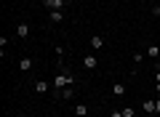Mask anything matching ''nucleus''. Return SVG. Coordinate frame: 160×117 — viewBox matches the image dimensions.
<instances>
[{"instance_id": "nucleus-1", "label": "nucleus", "mask_w": 160, "mask_h": 117, "mask_svg": "<svg viewBox=\"0 0 160 117\" xmlns=\"http://www.w3.org/2000/svg\"><path fill=\"white\" fill-rule=\"evenodd\" d=\"M75 83H78L75 72L64 67V61H59V72H56V77H53V90H62V88H67V85H75Z\"/></svg>"}, {"instance_id": "nucleus-2", "label": "nucleus", "mask_w": 160, "mask_h": 117, "mask_svg": "<svg viewBox=\"0 0 160 117\" xmlns=\"http://www.w3.org/2000/svg\"><path fill=\"white\" fill-rule=\"evenodd\" d=\"M43 6H46L48 11H64V8L69 6V0H43Z\"/></svg>"}, {"instance_id": "nucleus-3", "label": "nucleus", "mask_w": 160, "mask_h": 117, "mask_svg": "<svg viewBox=\"0 0 160 117\" xmlns=\"http://www.w3.org/2000/svg\"><path fill=\"white\" fill-rule=\"evenodd\" d=\"M48 88H53L48 80H38V83H35V93H48Z\"/></svg>"}, {"instance_id": "nucleus-4", "label": "nucleus", "mask_w": 160, "mask_h": 117, "mask_svg": "<svg viewBox=\"0 0 160 117\" xmlns=\"http://www.w3.org/2000/svg\"><path fill=\"white\" fill-rule=\"evenodd\" d=\"M96 64H99V59L93 53H88L86 59H83V67H86V69H96Z\"/></svg>"}, {"instance_id": "nucleus-5", "label": "nucleus", "mask_w": 160, "mask_h": 117, "mask_svg": "<svg viewBox=\"0 0 160 117\" xmlns=\"http://www.w3.org/2000/svg\"><path fill=\"white\" fill-rule=\"evenodd\" d=\"M112 96L115 99H123V96H126V85L123 83H112Z\"/></svg>"}, {"instance_id": "nucleus-6", "label": "nucleus", "mask_w": 160, "mask_h": 117, "mask_svg": "<svg viewBox=\"0 0 160 117\" xmlns=\"http://www.w3.org/2000/svg\"><path fill=\"white\" fill-rule=\"evenodd\" d=\"M16 35H19V37H27V35H29V24L27 22H19L16 24Z\"/></svg>"}, {"instance_id": "nucleus-7", "label": "nucleus", "mask_w": 160, "mask_h": 117, "mask_svg": "<svg viewBox=\"0 0 160 117\" xmlns=\"http://www.w3.org/2000/svg\"><path fill=\"white\" fill-rule=\"evenodd\" d=\"M91 48H93V51H102V48H104V37L93 35V37H91Z\"/></svg>"}, {"instance_id": "nucleus-8", "label": "nucleus", "mask_w": 160, "mask_h": 117, "mask_svg": "<svg viewBox=\"0 0 160 117\" xmlns=\"http://www.w3.org/2000/svg\"><path fill=\"white\" fill-rule=\"evenodd\" d=\"M48 19H51L53 24H59V22H64V11H51V13H48Z\"/></svg>"}, {"instance_id": "nucleus-9", "label": "nucleus", "mask_w": 160, "mask_h": 117, "mask_svg": "<svg viewBox=\"0 0 160 117\" xmlns=\"http://www.w3.org/2000/svg\"><path fill=\"white\" fill-rule=\"evenodd\" d=\"M32 59H22V61H19V69H22V72H29V69H32Z\"/></svg>"}, {"instance_id": "nucleus-10", "label": "nucleus", "mask_w": 160, "mask_h": 117, "mask_svg": "<svg viewBox=\"0 0 160 117\" xmlns=\"http://www.w3.org/2000/svg\"><path fill=\"white\" fill-rule=\"evenodd\" d=\"M147 56L149 59H160V48L158 45H147Z\"/></svg>"}, {"instance_id": "nucleus-11", "label": "nucleus", "mask_w": 160, "mask_h": 117, "mask_svg": "<svg viewBox=\"0 0 160 117\" xmlns=\"http://www.w3.org/2000/svg\"><path fill=\"white\" fill-rule=\"evenodd\" d=\"M88 115V106L86 104H78V106H75V117H86Z\"/></svg>"}, {"instance_id": "nucleus-12", "label": "nucleus", "mask_w": 160, "mask_h": 117, "mask_svg": "<svg viewBox=\"0 0 160 117\" xmlns=\"http://www.w3.org/2000/svg\"><path fill=\"white\" fill-rule=\"evenodd\" d=\"M142 109L147 112V115H155V112H158V109H155V101H144V104H142Z\"/></svg>"}, {"instance_id": "nucleus-13", "label": "nucleus", "mask_w": 160, "mask_h": 117, "mask_svg": "<svg viewBox=\"0 0 160 117\" xmlns=\"http://www.w3.org/2000/svg\"><path fill=\"white\" fill-rule=\"evenodd\" d=\"M120 112H123V117H133V109H131V106H126V109H120Z\"/></svg>"}, {"instance_id": "nucleus-14", "label": "nucleus", "mask_w": 160, "mask_h": 117, "mask_svg": "<svg viewBox=\"0 0 160 117\" xmlns=\"http://www.w3.org/2000/svg\"><path fill=\"white\" fill-rule=\"evenodd\" d=\"M155 83H160V69H158V72H155Z\"/></svg>"}, {"instance_id": "nucleus-15", "label": "nucleus", "mask_w": 160, "mask_h": 117, "mask_svg": "<svg viewBox=\"0 0 160 117\" xmlns=\"http://www.w3.org/2000/svg\"><path fill=\"white\" fill-rule=\"evenodd\" d=\"M155 109H158V115H160V99H158V101H155Z\"/></svg>"}, {"instance_id": "nucleus-16", "label": "nucleus", "mask_w": 160, "mask_h": 117, "mask_svg": "<svg viewBox=\"0 0 160 117\" xmlns=\"http://www.w3.org/2000/svg\"><path fill=\"white\" fill-rule=\"evenodd\" d=\"M112 117H123V112H112Z\"/></svg>"}, {"instance_id": "nucleus-17", "label": "nucleus", "mask_w": 160, "mask_h": 117, "mask_svg": "<svg viewBox=\"0 0 160 117\" xmlns=\"http://www.w3.org/2000/svg\"><path fill=\"white\" fill-rule=\"evenodd\" d=\"M155 88H158V93H160V83H155Z\"/></svg>"}, {"instance_id": "nucleus-18", "label": "nucleus", "mask_w": 160, "mask_h": 117, "mask_svg": "<svg viewBox=\"0 0 160 117\" xmlns=\"http://www.w3.org/2000/svg\"><path fill=\"white\" fill-rule=\"evenodd\" d=\"M158 61H160V59H158Z\"/></svg>"}]
</instances>
